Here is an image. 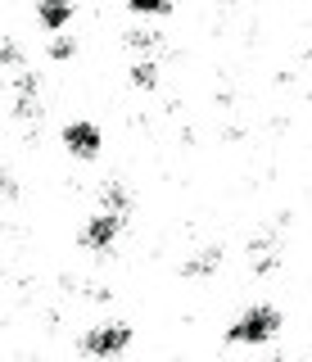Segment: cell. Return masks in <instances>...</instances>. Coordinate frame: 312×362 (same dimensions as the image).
I'll list each match as a JSON object with an SVG mask.
<instances>
[{
	"label": "cell",
	"instance_id": "2",
	"mask_svg": "<svg viewBox=\"0 0 312 362\" xmlns=\"http://www.w3.org/2000/svg\"><path fill=\"white\" fill-rule=\"evenodd\" d=\"M127 344H131V326L127 322H104V326H95V331H86L82 354H91L100 362H114Z\"/></svg>",
	"mask_w": 312,
	"mask_h": 362
},
{
	"label": "cell",
	"instance_id": "9",
	"mask_svg": "<svg viewBox=\"0 0 312 362\" xmlns=\"http://www.w3.org/2000/svg\"><path fill=\"white\" fill-rule=\"evenodd\" d=\"M37 18L46 23V28H64V23L73 18V5H37Z\"/></svg>",
	"mask_w": 312,
	"mask_h": 362
},
{
	"label": "cell",
	"instance_id": "13",
	"mask_svg": "<svg viewBox=\"0 0 312 362\" xmlns=\"http://www.w3.org/2000/svg\"><path fill=\"white\" fill-rule=\"evenodd\" d=\"M14 90H18V95H32V90H37V77H32V73H18L14 77Z\"/></svg>",
	"mask_w": 312,
	"mask_h": 362
},
{
	"label": "cell",
	"instance_id": "14",
	"mask_svg": "<svg viewBox=\"0 0 312 362\" xmlns=\"http://www.w3.org/2000/svg\"><path fill=\"white\" fill-rule=\"evenodd\" d=\"M18 118H32V113H41V105H37V100H32V95H18Z\"/></svg>",
	"mask_w": 312,
	"mask_h": 362
},
{
	"label": "cell",
	"instance_id": "8",
	"mask_svg": "<svg viewBox=\"0 0 312 362\" xmlns=\"http://www.w3.org/2000/svg\"><path fill=\"white\" fill-rule=\"evenodd\" d=\"M249 263H253V272H272L276 267V245H267V240L249 245Z\"/></svg>",
	"mask_w": 312,
	"mask_h": 362
},
{
	"label": "cell",
	"instance_id": "3",
	"mask_svg": "<svg viewBox=\"0 0 312 362\" xmlns=\"http://www.w3.org/2000/svg\"><path fill=\"white\" fill-rule=\"evenodd\" d=\"M122 222H127V218H118V213H104V209H100L95 218L86 222V231H82V245H91V249H109V245L118 240Z\"/></svg>",
	"mask_w": 312,
	"mask_h": 362
},
{
	"label": "cell",
	"instance_id": "5",
	"mask_svg": "<svg viewBox=\"0 0 312 362\" xmlns=\"http://www.w3.org/2000/svg\"><path fill=\"white\" fill-rule=\"evenodd\" d=\"M222 267V245H204L195 258H186L181 263V276H208V272Z\"/></svg>",
	"mask_w": 312,
	"mask_h": 362
},
{
	"label": "cell",
	"instance_id": "11",
	"mask_svg": "<svg viewBox=\"0 0 312 362\" xmlns=\"http://www.w3.org/2000/svg\"><path fill=\"white\" fill-rule=\"evenodd\" d=\"M50 54H54V59H73V54H77V41L73 37H54L50 41Z\"/></svg>",
	"mask_w": 312,
	"mask_h": 362
},
{
	"label": "cell",
	"instance_id": "17",
	"mask_svg": "<svg viewBox=\"0 0 312 362\" xmlns=\"http://www.w3.org/2000/svg\"><path fill=\"white\" fill-rule=\"evenodd\" d=\"M37 362H41V358H37Z\"/></svg>",
	"mask_w": 312,
	"mask_h": 362
},
{
	"label": "cell",
	"instance_id": "10",
	"mask_svg": "<svg viewBox=\"0 0 312 362\" xmlns=\"http://www.w3.org/2000/svg\"><path fill=\"white\" fill-rule=\"evenodd\" d=\"M127 45H131V50H145V54H150L154 45H159V32H127Z\"/></svg>",
	"mask_w": 312,
	"mask_h": 362
},
{
	"label": "cell",
	"instance_id": "6",
	"mask_svg": "<svg viewBox=\"0 0 312 362\" xmlns=\"http://www.w3.org/2000/svg\"><path fill=\"white\" fill-rule=\"evenodd\" d=\"M100 204H104V213H118V218H127V209H131L127 186H122V181H109V186L100 190Z\"/></svg>",
	"mask_w": 312,
	"mask_h": 362
},
{
	"label": "cell",
	"instance_id": "1",
	"mask_svg": "<svg viewBox=\"0 0 312 362\" xmlns=\"http://www.w3.org/2000/svg\"><path fill=\"white\" fill-rule=\"evenodd\" d=\"M281 331V313L272 308V303H258V308L240 313L236 322L227 326V339L231 344H263V339H272Z\"/></svg>",
	"mask_w": 312,
	"mask_h": 362
},
{
	"label": "cell",
	"instance_id": "7",
	"mask_svg": "<svg viewBox=\"0 0 312 362\" xmlns=\"http://www.w3.org/2000/svg\"><path fill=\"white\" fill-rule=\"evenodd\" d=\"M127 77H131V86L150 90V86H159V64H154V59H136L127 68Z\"/></svg>",
	"mask_w": 312,
	"mask_h": 362
},
{
	"label": "cell",
	"instance_id": "12",
	"mask_svg": "<svg viewBox=\"0 0 312 362\" xmlns=\"http://www.w3.org/2000/svg\"><path fill=\"white\" fill-rule=\"evenodd\" d=\"M131 14H168L163 0H131Z\"/></svg>",
	"mask_w": 312,
	"mask_h": 362
},
{
	"label": "cell",
	"instance_id": "16",
	"mask_svg": "<svg viewBox=\"0 0 312 362\" xmlns=\"http://www.w3.org/2000/svg\"><path fill=\"white\" fill-rule=\"evenodd\" d=\"M272 362H285V358H272Z\"/></svg>",
	"mask_w": 312,
	"mask_h": 362
},
{
	"label": "cell",
	"instance_id": "4",
	"mask_svg": "<svg viewBox=\"0 0 312 362\" xmlns=\"http://www.w3.org/2000/svg\"><path fill=\"white\" fill-rule=\"evenodd\" d=\"M64 145H68V154H77V158H95L104 141H100L95 122H68V127H64Z\"/></svg>",
	"mask_w": 312,
	"mask_h": 362
},
{
	"label": "cell",
	"instance_id": "15",
	"mask_svg": "<svg viewBox=\"0 0 312 362\" xmlns=\"http://www.w3.org/2000/svg\"><path fill=\"white\" fill-rule=\"evenodd\" d=\"M0 59L14 68V64H18V45H14V41H5V45H0Z\"/></svg>",
	"mask_w": 312,
	"mask_h": 362
}]
</instances>
